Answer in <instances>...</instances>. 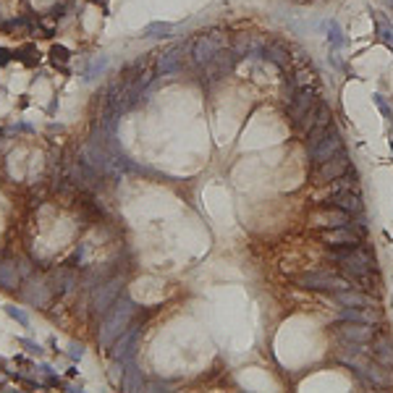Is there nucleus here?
I'll return each instance as SVG.
<instances>
[{
  "mask_svg": "<svg viewBox=\"0 0 393 393\" xmlns=\"http://www.w3.org/2000/svg\"><path fill=\"white\" fill-rule=\"evenodd\" d=\"M343 147H346V144H343V134L333 126V129H330L325 136H322V139H320L312 150H307V155H309V166L317 168L320 163H325V160H330L333 155H338Z\"/></svg>",
  "mask_w": 393,
  "mask_h": 393,
  "instance_id": "10",
  "label": "nucleus"
},
{
  "mask_svg": "<svg viewBox=\"0 0 393 393\" xmlns=\"http://www.w3.org/2000/svg\"><path fill=\"white\" fill-rule=\"evenodd\" d=\"M328 257L338 265L341 275H346L357 288H369L367 283L373 281L375 273V254L364 244L359 246H328Z\"/></svg>",
  "mask_w": 393,
  "mask_h": 393,
  "instance_id": "1",
  "label": "nucleus"
},
{
  "mask_svg": "<svg viewBox=\"0 0 393 393\" xmlns=\"http://www.w3.org/2000/svg\"><path fill=\"white\" fill-rule=\"evenodd\" d=\"M21 283V267L16 262H0V286L3 288H18Z\"/></svg>",
  "mask_w": 393,
  "mask_h": 393,
  "instance_id": "17",
  "label": "nucleus"
},
{
  "mask_svg": "<svg viewBox=\"0 0 393 393\" xmlns=\"http://www.w3.org/2000/svg\"><path fill=\"white\" fill-rule=\"evenodd\" d=\"M328 42H330V50H341L346 45V34H343V29L336 18L328 21Z\"/></svg>",
  "mask_w": 393,
  "mask_h": 393,
  "instance_id": "19",
  "label": "nucleus"
},
{
  "mask_svg": "<svg viewBox=\"0 0 393 393\" xmlns=\"http://www.w3.org/2000/svg\"><path fill=\"white\" fill-rule=\"evenodd\" d=\"M373 100H375V102H378V108H380V110H383V113H385V115H390V110H388V105H385V102H383V97H380V95H373Z\"/></svg>",
  "mask_w": 393,
  "mask_h": 393,
  "instance_id": "28",
  "label": "nucleus"
},
{
  "mask_svg": "<svg viewBox=\"0 0 393 393\" xmlns=\"http://www.w3.org/2000/svg\"><path fill=\"white\" fill-rule=\"evenodd\" d=\"M294 283L299 288H309V291H325V294H336V291H343V288H351L354 283L346 278L341 273H333V270H312V273H302L296 275Z\"/></svg>",
  "mask_w": 393,
  "mask_h": 393,
  "instance_id": "4",
  "label": "nucleus"
},
{
  "mask_svg": "<svg viewBox=\"0 0 393 393\" xmlns=\"http://www.w3.org/2000/svg\"><path fill=\"white\" fill-rule=\"evenodd\" d=\"M349 168H354V166L349 160V152H346V147H343L338 155H333L330 160H325V163H320L317 168H312L309 178H312L315 187H325V183H333L336 178H341Z\"/></svg>",
  "mask_w": 393,
  "mask_h": 393,
  "instance_id": "7",
  "label": "nucleus"
},
{
  "mask_svg": "<svg viewBox=\"0 0 393 393\" xmlns=\"http://www.w3.org/2000/svg\"><path fill=\"white\" fill-rule=\"evenodd\" d=\"M39 373L42 375H53V367L50 364H39Z\"/></svg>",
  "mask_w": 393,
  "mask_h": 393,
  "instance_id": "29",
  "label": "nucleus"
},
{
  "mask_svg": "<svg viewBox=\"0 0 393 393\" xmlns=\"http://www.w3.org/2000/svg\"><path fill=\"white\" fill-rule=\"evenodd\" d=\"M328 204H336L338 210L349 213V215H362L364 213V197L359 189H341V192H330L328 199H322Z\"/></svg>",
  "mask_w": 393,
  "mask_h": 393,
  "instance_id": "11",
  "label": "nucleus"
},
{
  "mask_svg": "<svg viewBox=\"0 0 393 393\" xmlns=\"http://www.w3.org/2000/svg\"><path fill=\"white\" fill-rule=\"evenodd\" d=\"M18 343H21V346H24V349H27L29 354H37V357L42 354V346H39L37 341H29V338H18Z\"/></svg>",
  "mask_w": 393,
  "mask_h": 393,
  "instance_id": "24",
  "label": "nucleus"
},
{
  "mask_svg": "<svg viewBox=\"0 0 393 393\" xmlns=\"http://www.w3.org/2000/svg\"><path fill=\"white\" fill-rule=\"evenodd\" d=\"M330 333L338 336L341 341H351V343H362V346H367L378 336L373 322H364V320H338L330 325Z\"/></svg>",
  "mask_w": 393,
  "mask_h": 393,
  "instance_id": "8",
  "label": "nucleus"
},
{
  "mask_svg": "<svg viewBox=\"0 0 393 393\" xmlns=\"http://www.w3.org/2000/svg\"><path fill=\"white\" fill-rule=\"evenodd\" d=\"M136 312H139L136 302H134L131 296L123 294V299H118V302L110 307V312L102 317V322H100V333H97L100 343H102V346H113L115 338L129 330V325L134 322Z\"/></svg>",
  "mask_w": 393,
  "mask_h": 393,
  "instance_id": "2",
  "label": "nucleus"
},
{
  "mask_svg": "<svg viewBox=\"0 0 393 393\" xmlns=\"http://www.w3.org/2000/svg\"><path fill=\"white\" fill-rule=\"evenodd\" d=\"M63 11H66V6H63V3H60V6H53V8H50V16H53V18H60V16H63Z\"/></svg>",
  "mask_w": 393,
  "mask_h": 393,
  "instance_id": "27",
  "label": "nucleus"
},
{
  "mask_svg": "<svg viewBox=\"0 0 393 393\" xmlns=\"http://www.w3.org/2000/svg\"><path fill=\"white\" fill-rule=\"evenodd\" d=\"M320 241L325 246H359L364 244V236L351 225H341V228H328L320 234Z\"/></svg>",
  "mask_w": 393,
  "mask_h": 393,
  "instance_id": "12",
  "label": "nucleus"
},
{
  "mask_svg": "<svg viewBox=\"0 0 393 393\" xmlns=\"http://www.w3.org/2000/svg\"><path fill=\"white\" fill-rule=\"evenodd\" d=\"M121 291H123V281H121L118 273H115L113 278H108L105 283L95 286V288H92V315H95V317H105L110 312V307L118 302Z\"/></svg>",
  "mask_w": 393,
  "mask_h": 393,
  "instance_id": "5",
  "label": "nucleus"
},
{
  "mask_svg": "<svg viewBox=\"0 0 393 393\" xmlns=\"http://www.w3.org/2000/svg\"><path fill=\"white\" fill-rule=\"evenodd\" d=\"M171 32H173V24H168V21H152V24L142 29V37H168Z\"/></svg>",
  "mask_w": 393,
  "mask_h": 393,
  "instance_id": "20",
  "label": "nucleus"
},
{
  "mask_svg": "<svg viewBox=\"0 0 393 393\" xmlns=\"http://www.w3.org/2000/svg\"><path fill=\"white\" fill-rule=\"evenodd\" d=\"M50 55H53V60H55V66H58V63L63 66V63H68V60H71V53H68V50L63 48V45H55V48L50 50Z\"/></svg>",
  "mask_w": 393,
  "mask_h": 393,
  "instance_id": "23",
  "label": "nucleus"
},
{
  "mask_svg": "<svg viewBox=\"0 0 393 393\" xmlns=\"http://www.w3.org/2000/svg\"><path fill=\"white\" fill-rule=\"evenodd\" d=\"M309 225L312 228H322V231H328V228H341V225H349L351 215L349 213H343L338 210L336 204H328V202H320L315 210L307 215Z\"/></svg>",
  "mask_w": 393,
  "mask_h": 393,
  "instance_id": "9",
  "label": "nucleus"
},
{
  "mask_svg": "<svg viewBox=\"0 0 393 393\" xmlns=\"http://www.w3.org/2000/svg\"><path fill=\"white\" fill-rule=\"evenodd\" d=\"M317 87H299L294 95L288 97V105H286V118L291 121L294 129L299 131H307L315 121V108H317Z\"/></svg>",
  "mask_w": 393,
  "mask_h": 393,
  "instance_id": "3",
  "label": "nucleus"
},
{
  "mask_svg": "<svg viewBox=\"0 0 393 393\" xmlns=\"http://www.w3.org/2000/svg\"><path fill=\"white\" fill-rule=\"evenodd\" d=\"M231 48V39L223 34V32H207V34H199L194 42H192V60L197 66H204L210 63L220 50Z\"/></svg>",
  "mask_w": 393,
  "mask_h": 393,
  "instance_id": "6",
  "label": "nucleus"
},
{
  "mask_svg": "<svg viewBox=\"0 0 393 393\" xmlns=\"http://www.w3.org/2000/svg\"><path fill=\"white\" fill-rule=\"evenodd\" d=\"M6 312L18 322V325H24V328H29V315L21 309V307H16V304H6Z\"/></svg>",
  "mask_w": 393,
  "mask_h": 393,
  "instance_id": "22",
  "label": "nucleus"
},
{
  "mask_svg": "<svg viewBox=\"0 0 393 393\" xmlns=\"http://www.w3.org/2000/svg\"><path fill=\"white\" fill-rule=\"evenodd\" d=\"M84 357V346L81 343H71V346H68V359H71V362H79Z\"/></svg>",
  "mask_w": 393,
  "mask_h": 393,
  "instance_id": "25",
  "label": "nucleus"
},
{
  "mask_svg": "<svg viewBox=\"0 0 393 393\" xmlns=\"http://www.w3.org/2000/svg\"><path fill=\"white\" fill-rule=\"evenodd\" d=\"M105 71H108V55H97V58H92L87 63V68L81 71V81L84 84H92V81H97Z\"/></svg>",
  "mask_w": 393,
  "mask_h": 393,
  "instance_id": "16",
  "label": "nucleus"
},
{
  "mask_svg": "<svg viewBox=\"0 0 393 393\" xmlns=\"http://www.w3.org/2000/svg\"><path fill=\"white\" fill-rule=\"evenodd\" d=\"M123 367H126V373H123V378H121V385H123L126 390H139V388L144 385L142 373L136 369V364H134V362H129V364H123Z\"/></svg>",
  "mask_w": 393,
  "mask_h": 393,
  "instance_id": "18",
  "label": "nucleus"
},
{
  "mask_svg": "<svg viewBox=\"0 0 393 393\" xmlns=\"http://www.w3.org/2000/svg\"><path fill=\"white\" fill-rule=\"evenodd\" d=\"M183 45H173L171 50H166L163 55H160L157 60V68H155V74L157 76H171V74H178L181 68H183Z\"/></svg>",
  "mask_w": 393,
  "mask_h": 393,
  "instance_id": "14",
  "label": "nucleus"
},
{
  "mask_svg": "<svg viewBox=\"0 0 393 393\" xmlns=\"http://www.w3.org/2000/svg\"><path fill=\"white\" fill-rule=\"evenodd\" d=\"M336 302L341 304V307H351V309H373V296L369 294H362V291H357V286H351V288H343V291H336V294H330Z\"/></svg>",
  "mask_w": 393,
  "mask_h": 393,
  "instance_id": "13",
  "label": "nucleus"
},
{
  "mask_svg": "<svg viewBox=\"0 0 393 393\" xmlns=\"http://www.w3.org/2000/svg\"><path fill=\"white\" fill-rule=\"evenodd\" d=\"M16 55L11 53V50H6V48H0V66H8L11 60H13Z\"/></svg>",
  "mask_w": 393,
  "mask_h": 393,
  "instance_id": "26",
  "label": "nucleus"
},
{
  "mask_svg": "<svg viewBox=\"0 0 393 393\" xmlns=\"http://www.w3.org/2000/svg\"><path fill=\"white\" fill-rule=\"evenodd\" d=\"M375 32H378L380 42H385L388 48H393V27L388 24L383 16H378V13H375Z\"/></svg>",
  "mask_w": 393,
  "mask_h": 393,
  "instance_id": "21",
  "label": "nucleus"
},
{
  "mask_svg": "<svg viewBox=\"0 0 393 393\" xmlns=\"http://www.w3.org/2000/svg\"><path fill=\"white\" fill-rule=\"evenodd\" d=\"M262 60H267V63H273L275 68L286 71V66H288V60H291L288 45L281 42V39H265V55H262Z\"/></svg>",
  "mask_w": 393,
  "mask_h": 393,
  "instance_id": "15",
  "label": "nucleus"
}]
</instances>
